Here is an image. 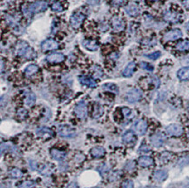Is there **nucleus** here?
Instances as JSON below:
<instances>
[{
  "label": "nucleus",
  "instance_id": "nucleus-21",
  "mask_svg": "<svg viewBox=\"0 0 189 188\" xmlns=\"http://www.w3.org/2000/svg\"><path fill=\"white\" fill-rule=\"evenodd\" d=\"M138 163L142 167H148L153 164V159L149 156H141L138 159Z\"/></svg>",
  "mask_w": 189,
  "mask_h": 188
},
{
  "label": "nucleus",
  "instance_id": "nucleus-28",
  "mask_svg": "<svg viewBox=\"0 0 189 188\" xmlns=\"http://www.w3.org/2000/svg\"><path fill=\"white\" fill-rule=\"evenodd\" d=\"M102 88H103L105 91H109V92H114V93H118L119 92V88L115 84H113V83L105 84L102 86Z\"/></svg>",
  "mask_w": 189,
  "mask_h": 188
},
{
  "label": "nucleus",
  "instance_id": "nucleus-19",
  "mask_svg": "<svg viewBox=\"0 0 189 188\" xmlns=\"http://www.w3.org/2000/svg\"><path fill=\"white\" fill-rule=\"evenodd\" d=\"M79 80H80V82L82 84L86 85L88 87L94 88L97 86V83L95 82V80H93L90 77H87V76H80V78H79Z\"/></svg>",
  "mask_w": 189,
  "mask_h": 188
},
{
  "label": "nucleus",
  "instance_id": "nucleus-26",
  "mask_svg": "<svg viewBox=\"0 0 189 188\" xmlns=\"http://www.w3.org/2000/svg\"><path fill=\"white\" fill-rule=\"evenodd\" d=\"M104 113V109L102 107V105L99 104H94V108H93V117L95 118L101 117Z\"/></svg>",
  "mask_w": 189,
  "mask_h": 188
},
{
  "label": "nucleus",
  "instance_id": "nucleus-18",
  "mask_svg": "<svg viewBox=\"0 0 189 188\" xmlns=\"http://www.w3.org/2000/svg\"><path fill=\"white\" fill-rule=\"evenodd\" d=\"M91 155L95 159H100L103 158L105 154V150L102 146H95L91 149Z\"/></svg>",
  "mask_w": 189,
  "mask_h": 188
},
{
  "label": "nucleus",
  "instance_id": "nucleus-20",
  "mask_svg": "<svg viewBox=\"0 0 189 188\" xmlns=\"http://www.w3.org/2000/svg\"><path fill=\"white\" fill-rule=\"evenodd\" d=\"M164 18L165 20L170 22V23H177L180 20L179 15H177L176 13L171 12L169 11H167L164 12Z\"/></svg>",
  "mask_w": 189,
  "mask_h": 188
},
{
  "label": "nucleus",
  "instance_id": "nucleus-35",
  "mask_svg": "<svg viewBox=\"0 0 189 188\" xmlns=\"http://www.w3.org/2000/svg\"><path fill=\"white\" fill-rule=\"evenodd\" d=\"M139 66L141 67L142 69H144V70H147V71H153V66L152 65H150V64H148V63L141 62L139 64Z\"/></svg>",
  "mask_w": 189,
  "mask_h": 188
},
{
  "label": "nucleus",
  "instance_id": "nucleus-17",
  "mask_svg": "<svg viewBox=\"0 0 189 188\" xmlns=\"http://www.w3.org/2000/svg\"><path fill=\"white\" fill-rule=\"evenodd\" d=\"M82 44L85 49L92 51H97L99 48V43L94 39H85Z\"/></svg>",
  "mask_w": 189,
  "mask_h": 188
},
{
  "label": "nucleus",
  "instance_id": "nucleus-34",
  "mask_svg": "<svg viewBox=\"0 0 189 188\" xmlns=\"http://www.w3.org/2000/svg\"><path fill=\"white\" fill-rule=\"evenodd\" d=\"M51 9H52L54 12H62L64 10L62 4H60L59 2H55V3H53L52 5H51Z\"/></svg>",
  "mask_w": 189,
  "mask_h": 188
},
{
  "label": "nucleus",
  "instance_id": "nucleus-32",
  "mask_svg": "<svg viewBox=\"0 0 189 188\" xmlns=\"http://www.w3.org/2000/svg\"><path fill=\"white\" fill-rule=\"evenodd\" d=\"M28 116V112L24 108H20L17 110V117L19 120H25Z\"/></svg>",
  "mask_w": 189,
  "mask_h": 188
},
{
  "label": "nucleus",
  "instance_id": "nucleus-31",
  "mask_svg": "<svg viewBox=\"0 0 189 188\" xmlns=\"http://www.w3.org/2000/svg\"><path fill=\"white\" fill-rule=\"evenodd\" d=\"M9 173H10V176L13 179H18V178H21L23 176V172L18 168H13L10 171Z\"/></svg>",
  "mask_w": 189,
  "mask_h": 188
},
{
  "label": "nucleus",
  "instance_id": "nucleus-24",
  "mask_svg": "<svg viewBox=\"0 0 189 188\" xmlns=\"http://www.w3.org/2000/svg\"><path fill=\"white\" fill-rule=\"evenodd\" d=\"M178 78L181 80H187L189 79V66L183 67L179 70L178 73Z\"/></svg>",
  "mask_w": 189,
  "mask_h": 188
},
{
  "label": "nucleus",
  "instance_id": "nucleus-10",
  "mask_svg": "<svg viewBox=\"0 0 189 188\" xmlns=\"http://www.w3.org/2000/svg\"><path fill=\"white\" fill-rule=\"evenodd\" d=\"M37 135L43 139H49L54 136V132L48 127H41L37 130Z\"/></svg>",
  "mask_w": 189,
  "mask_h": 188
},
{
  "label": "nucleus",
  "instance_id": "nucleus-8",
  "mask_svg": "<svg viewBox=\"0 0 189 188\" xmlns=\"http://www.w3.org/2000/svg\"><path fill=\"white\" fill-rule=\"evenodd\" d=\"M125 26H126L125 21L123 20L121 17L115 16L112 18V27H113L114 31L120 32L125 29Z\"/></svg>",
  "mask_w": 189,
  "mask_h": 188
},
{
  "label": "nucleus",
  "instance_id": "nucleus-46",
  "mask_svg": "<svg viewBox=\"0 0 189 188\" xmlns=\"http://www.w3.org/2000/svg\"><path fill=\"white\" fill-rule=\"evenodd\" d=\"M151 1H159V0H151Z\"/></svg>",
  "mask_w": 189,
  "mask_h": 188
},
{
  "label": "nucleus",
  "instance_id": "nucleus-6",
  "mask_svg": "<svg viewBox=\"0 0 189 188\" xmlns=\"http://www.w3.org/2000/svg\"><path fill=\"white\" fill-rule=\"evenodd\" d=\"M74 112H75L76 115L80 118L84 119L87 115V104H86V103L85 101L79 102L75 106Z\"/></svg>",
  "mask_w": 189,
  "mask_h": 188
},
{
  "label": "nucleus",
  "instance_id": "nucleus-27",
  "mask_svg": "<svg viewBox=\"0 0 189 188\" xmlns=\"http://www.w3.org/2000/svg\"><path fill=\"white\" fill-rule=\"evenodd\" d=\"M25 104L28 106H32L36 102V96L33 92H29L25 97Z\"/></svg>",
  "mask_w": 189,
  "mask_h": 188
},
{
  "label": "nucleus",
  "instance_id": "nucleus-39",
  "mask_svg": "<svg viewBox=\"0 0 189 188\" xmlns=\"http://www.w3.org/2000/svg\"><path fill=\"white\" fill-rule=\"evenodd\" d=\"M95 70H94V74L96 77H100L101 75H103V71H101V69L99 66H95Z\"/></svg>",
  "mask_w": 189,
  "mask_h": 188
},
{
  "label": "nucleus",
  "instance_id": "nucleus-42",
  "mask_svg": "<svg viewBox=\"0 0 189 188\" xmlns=\"http://www.w3.org/2000/svg\"><path fill=\"white\" fill-rule=\"evenodd\" d=\"M67 188H79V187H78V186H77L76 183H71V184H70L68 186Z\"/></svg>",
  "mask_w": 189,
  "mask_h": 188
},
{
  "label": "nucleus",
  "instance_id": "nucleus-9",
  "mask_svg": "<svg viewBox=\"0 0 189 188\" xmlns=\"http://www.w3.org/2000/svg\"><path fill=\"white\" fill-rule=\"evenodd\" d=\"M59 134L64 138H72L76 135V132L69 125H61L59 129Z\"/></svg>",
  "mask_w": 189,
  "mask_h": 188
},
{
  "label": "nucleus",
  "instance_id": "nucleus-23",
  "mask_svg": "<svg viewBox=\"0 0 189 188\" xmlns=\"http://www.w3.org/2000/svg\"><path fill=\"white\" fill-rule=\"evenodd\" d=\"M135 67H136V65H135L134 62L129 63L126 66V68L124 69V71H123V76H125L126 78L131 77L134 72Z\"/></svg>",
  "mask_w": 189,
  "mask_h": 188
},
{
  "label": "nucleus",
  "instance_id": "nucleus-33",
  "mask_svg": "<svg viewBox=\"0 0 189 188\" xmlns=\"http://www.w3.org/2000/svg\"><path fill=\"white\" fill-rule=\"evenodd\" d=\"M122 113H123V115L126 118H132L133 117V113L131 109L127 108V107H124L122 108Z\"/></svg>",
  "mask_w": 189,
  "mask_h": 188
},
{
  "label": "nucleus",
  "instance_id": "nucleus-40",
  "mask_svg": "<svg viewBox=\"0 0 189 188\" xmlns=\"http://www.w3.org/2000/svg\"><path fill=\"white\" fill-rule=\"evenodd\" d=\"M124 0H112V4L114 6H120L123 4Z\"/></svg>",
  "mask_w": 189,
  "mask_h": 188
},
{
  "label": "nucleus",
  "instance_id": "nucleus-25",
  "mask_svg": "<svg viewBox=\"0 0 189 188\" xmlns=\"http://www.w3.org/2000/svg\"><path fill=\"white\" fill-rule=\"evenodd\" d=\"M38 71H39V67L37 65H30L25 68V72L26 76L30 77V76H32L35 73H37Z\"/></svg>",
  "mask_w": 189,
  "mask_h": 188
},
{
  "label": "nucleus",
  "instance_id": "nucleus-12",
  "mask_svg": "<svg viewBox=\"0 0 189 188\" xmlns=\"http://www.w3.org/2000/svg\"><path fill=\"white\" fill-rule=\"evenodd\" d=\"M41 47L44 51H51V50H56L59 48V44L55 41L54 39H46L41 44Z\"/></svg>",
  "mask_w": 189,
  "mask_h": 188
},
{
  "label": "nucleus",
  "instance_id": "nucleus-47",
  "mask_svg": "<svg viewBox=\"0 0 189 188\" xmlns=\"http://www.w3.org/2000/svg\"><path fill=\"white\" fill-rule=\"evenodd\" d=\"M96 188H101V187H96Z\"/></svg>",
  "mask_w": 189,
  "mask_h": 188
},
{
  "label": "nucleus",
  "instance_id": "nucleus-36",
  "mask_svg": "<svg viewBox=\"0 0 189 188\" xmlns=\"http://www.w3.org/2000/svg\"><path fill=\"white\" fill-rule=\"evenodd\" d=\"M145 57H147V58L150 59H153V60H156L160 57V51H155V52H153L151 54L145 55Z\"/></svg>",
  "mask_w": 189,
  "mask_h": 188
},
{
  "label": "nucleus",
  "instance_id": "nucleus-16",
  "mask_svg": "<svg viewBox=\"0 0 189 188\" xmlns=\"http://www.w3.org/2000/svg\"><path fill=\"white\" fill-rule=\"evenodd\" d=\"M125 11H126V12L129 16H132V17H136L140 12L139 6L134 4H128V5H126V7H125Z\"/></svg>",
  "mask_w": 189,
  "mask_h": 188
},
{
  "label": "nucleus",
  "instance_id": "nucleus-5",
  "mask_svg": "<svg viewBox=\"0 0 189 188\" xmlns=\"http://www.w3.org/2000/svg\"><path fill=\"white\" fill-rule=\"evenodd\" d=\"M167 140V138L164 134L161 133H157L152 135L150 137V141L151 144L154 147H161V146L164 145Z\"/></svg>",
  "mask_w": 189,
  "mask_h": 188
},
{
  "label": "nucleus",
  "instance_id": "nucleus-13",
  "mask_svg": "<svg viewBox=\"0 0 189 188\" xmlns=\"http://www.w3.org/2000/svg\"><path fill=\"white\" fill-rule=\"evenodd\" d=\"M134 129L137 133L139 135H144L147 130V123L144 119H139L134 124Z\"/></svg>",
  "mask_w": 189,
  "mask_h": 188
},
{
  "label": "nucleus",
  "instance_id": "nucleus-43",
  "mask_svg": "<svg viewBox=\"0 0 189 188\" xmlns=\"http://www.w3.org/2000/svg\"><path fill=\"white\" fill-rule=\"evenodd\" d=\"M186 28H187V31H189V22L187 23V25H186Z\"/></svg>",
  "mask_w": 189,
  "mask_h": 188
},
{
  "label": "nucleus",
  "instance_id": "nucleus-41",
  "mask_svg": "<svg viewBox=\"0 0 189 188\" xmlns=\"http://www.w3.org/2000/svg\"><path fill=\"white\" fill-rule=\"evenodd\" d=\"M183 4H184V6H185L186 8L189 10V0H185L184 3H183Z\"/></svg>",
  "mask_w": 189,
  "mask_h": 188
},
{
  "label": "nucleus",
  "instance_id": "nucleus-7",
  "mask_svg": "<svg viewBox=\"0 0 189 188\" xmlns=\"http://www.w3.org/2000/svg\"><path fill=\"white\" fill-rule=\"evenodd\" d=\"M85 18V16L84 14H82V13H75L70 18L71 25L73 28H76V29L80 28L81 25L83 24Z\"/></svg>",
  "mask_w": 189,
  "mask_h": 188
},
{
  "label": "nucleus",
  "instance_id": "nucleus-11",
  "mask_svg": "<svg viewBox=\"0 0 189 188\" xmlns=\"http://www.w3.org/2000/svg\"><path fill=\"white\" fill-rule=\"evenodd\" d=\"M182 37V32L181 30L173 29L167 31L164 35V40L166 41H171V40H175L179 39Z\"/></svg>",
  "mask_w": 189,
  "mask_h": 188
},
{
  "label": "nucleus",
  "instance_id": "nucleus-15",
  "mask_svg": "<svg viewBox=\"0 0 189 188\" xmlns=\"http://www.w3.org/2000/svg\"><path fill=\"white\" fill-rule=\"evenodd\" d=\"M122 140L125 144H127V145H130V144H133V143L135 142L136 140V136H135V133L131 131V130H128L126 131L125 133L123 134L122 136Z\"/></svg>",
  "mask_w": 189,
  "mask_h": 188
},
{
  "label": "nucleus",
  "instance_id": "nucleus-48",
  "mask_svg": "<svg viewBox=\"0 0 189 188\" xmlns=\"http://www.w3.org/2000/svg\"><path fill=\"white\" fill-rule=\"evenodd\" d=\"M188 112H189V107H188Z\"/></svg>",
  "mask_w": 189,
  "mask_h": 188
},
{
  "label": "nucleus",
  "instance_id": "nucleus-29",
  "mask_svg": "<svg viewBox=\"0 0 189 188\" xmlns=\"http://www.w3.org/2000/svg\"><path fill=\"white\" fill-rule=\"evenodd\" d=\"M177 50L184 51L189 50V40H183L181 41L180 43H178L176 46Z\"/></svg>",
  "mask_w": 189,
  "mask_h": 188
},
{
  "label": "nucleus",
  "instance_id": "nucleus-2",
  "mask_svg": "<svg viewBox=\"0 0 189 188\" xmlns=\"http://www.w3.org/2000/svg\"><path fill=\"white\" fill-rule=\"evenodd\" d=\"M16 51H17V53L18 56L24 57L27 59H34L36 56L33 49L26 42H18L17 47H16Z\"/></svg>",
  "mask_w": 189,
  "mask_h": 188
},
{
  "label": "nucleus",
  "instance_id": "nucleus-3",
  "mask_svg": "<svg viewBox=\"0 0 189 188\" xmlns=\"http://www.w3.org/2000/svg\"><path fill=\"white\" fill-rule=\"evenodd\" d=\"M142 98V92L137 88H133L129 90L126 95V99L129 103H135L141 99Z\"/></svg>",
  "mask_w": 189,
  "mask_h": 188
},
{
  "label": "nucleus",
  "instance_id": "nucleus-22",
  "mask_svg": "<svg viewBox=\"0 0 189 188\" xmlns=\"http://www.w3.org/2000/svg\"><path fill=\"white\" fill-rule=\"evenodd\" d=\"M51 156L52 159H56L58 161H61L65 158V152L58 150V149H51Z\"/></svg>",
  "mask_w": 189,
  "mask_h": 188
},
{
  "label": "nucleus",
  "instance_id": "nucleus-14",
  "mask_svg": "<svg viewBox=\"0 0 189 188\" xmlns=\"http://www.w3.org/2000/svg\"><path fill=\"white\" fill-rule=\"evenodd\" d=\"M46 59L48 62L53 63V64L61 63L65 60V56H64V54L59 53V52H52V53L47 55Z\"/></svg>",
  "mask_w": 189,
  "mask_h": 188
},
{
  "label": "nucleus",
  "instance_id": "nucleus-1",
  "mask_svg": "<svg viewBox=\"0 0 189 188\" xmlns=\"http://www.w3.org/2000/svg\"><path fill=\"white\" fill-rule=\"evenodd\" d=\"M48 8V4L44 0L36 1L28 6H25V10L23 9V12L25 15H32L33 13H38L45 12Z\"/></svg>",
  "mask_w": 189,
  "mask_h": 188
},
{
  "label": "nucleus",
  "instance_id": "nucleus-44",
  "mask_svg": "<svg viewBox=\"0 0 189 188\" xmlns=\"http://www.w3.org/2000/svg\"><path fill=\"white\" fill-rule=\"evenodd\" d=\"M1 67H2V71H3V69H4V63H3V60L1 61Z\"/></svg>",
  "mask_w": 189,
  "mask_h": 188
},
{
  "label": "nucleus",
  "instance_id": "nucleus-30",
  "mask_svg": "<svg viewBox=\"0 0 189 188\" xmlns=\"http://www.w3.org/2000/svg\"><path fill=\"white\" fill-rule=\"evenodd\" d=\"M167 171H162V170H159V171H155V173H154V178L158 181H163L167 179Z\"/></svg>",
  "mask_w": 189,
  "mask_h": 188
},
{
  "label": "nucleus",
  "instance_id": "nucleus-4",
  "mask_svg": "<svg viewBox=\"0 0 189 188\" xmlns=\"http://www.w3.org/2000/svg\"><path fill=\"white\" fill-rule=\"evenodd\" d=\"M166 133L172 137H180L184 133V129L179 124H172L166 128Z\"/></svg>",
  "mask_w": 189,
  "mask_h": 188
},
{
  "label": "nucleus",
  "instance_id": "nucleus-38",
  "mask_svg": "<svg viewBox=\"0 0 189 188\" xmlns=\"http://www.w3.org/2000/svg\"><path fill=\"white\" fill-rule=\"evenodd\" d=\"M133 184L131 180H126L125 182H123L122 184V188H133Z\"/></svg>",
  "mask_w": 189,
  "mask_h": 188
},
{
  "label": "nucleus",
  "instance_id": "nucleus-37",
  "mask_svg": "<svg viewBox=\"0 0 189 188\" xmlns=\"http://www.w3.org/2000/svg\"><path fill=\"white\" fill-rule=\"evenodd\" d=\"M33 185L34 183L32 181H25L22 183V185L19 186L18 188H32L33 186Z\"/></svg>",
  "mask_w": 189,
  "mask_h": 188
},
{
  "label": "nucleus",
  "instance_id": "nucleus-45",
  "mask_svg": "<svg viewBox=\"0 0 189 188\" xmlns=\"http://www.w3.org/2000/svg\"><path fill=\"white\" fill-rule=\"evenodd\" d=\"M187 138H189V131H188V133H187Z\"/></svg>",
  "mask_w": 189,
  "mask_h": 188
}]
</instances>
